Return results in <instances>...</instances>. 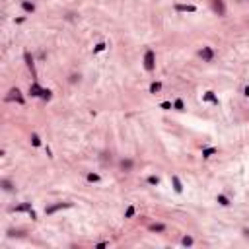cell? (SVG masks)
I'll return each mask as SVG.
<instances>
[{"mask_svg": "<svg viewBox=\"0 0 249 249\" xmlns=\"http://www.w3.org/2000/svg\"><path fill=\"white\" fill-rule=\"evenodd\" d=\"M201 56H202V61H204V62H210L212 58H214V53H212V49H210V47H202Z\"/></svg>", "mask_w": 249, "mask_h": 249, "instance_id": "4", "label": "cell"}, {"mask_svg": "<svg viewBox=\"0 0 249 249\" xmlns=\"http://www.w3.org/2000/svg\"><path fill=\"white\" fill-rule=\"evenodd\" d=\"M243 94H245V95H247V97H249V86H247V88L243 89Z\"/></svg>", "mask_w": 249, "mask_h": 249, "instance_id": "28", "label": "cell"}, {"mask_svg": "<svg viewBox=\"0 0 249 249\" xmlns=\"http://www.w3.org/2000/svg\"><path fill=\"white\" fill-rule=\"evenodd\" d=\"M31 144H33V146H39V144H41V140H39L37 134H31Z\"/></svg>", "mask_w": 249, "mask_h": 249, "instance_id": "23", "label": "cell"}, {"mask_svg": "<svg viewBox=\"0 0 249 249\" xmlns=\"http://www.w3.org/2000/svg\"><path fill=\"white\" fill-rule=\"evenodd\" d=\"M51 94H53L51 89H43V94H41V97H43V99H47V101H49V99H51Z\"/></svg>", "mask_w": 249, "mask_h": 249, "instance_id": "20", "label": "cell"}, {"mask_svg": "<svg viewBox=\"0 0 249 249\" xmlns=\"http://www.w3.org/2000/svg\"><path fill=\"white\" fill-rule=\"evenodd\" d=\"M162 107H164V109H171V103H167V101H164V103H162Z\"/></svg>", "mask_w": 249, "mask_h": 249, "instance_id": "27", "label": "cell"}, {"mask_svg": "<svg viewBox=\"0 0 249 249\" xmlns=\"http://www.w3.org/2000/svg\"><path fill=\"white\" fill-rule=\"evenodd\" d=\"M212 8L218 12V16H226V6L222 0H212Z\"/></svg>", "mask_w": 249, "mask_h": 249, "instance_id": "3", "label": "cell"}, {"mask_svg": "<svg viewBox=\"0 0 249 249\" xmlns=\"http://www.w3.org/2000/svg\"><path fill=\"white\" fill-rule=\"evenodd\" d=\"M162 89V84L160 82H152V86H150V94H158Z\"/></svg>", "mask_w": 249, "mask_h": 249, "instance_id": "12", "label": "cell"}, {"mask_svg": "<svg viewBox=\"0 0 249 249\" xmlns=\"http://www.w3.org/2000/svg\"><path fill=\"white\" fill-rule=\"evenodd\" d=\"M204 99H206V101H212V103H216V105H218V97L214 95V92H206V94H204Z\"/></svg>", "mask_w": 249, "mask_h": 249, "instance_id": "9", "label": "cell"}, {"mask_svg": "<svg viewBox=\"0 0 249 249\" xmlns=\"http://www.w3.org/2000/svg\"><path fill=\"white\" fill-rule=\"evenodd\" d=\"M22 8H24L25 12H29V14H31L33 10H35V6H33L31 2H22Z\"/></svg>", "mask_w": 249, "mask_h": 249, "instance_id": "13", "label": "cell"}, {"mask_svg": "<svg viewBox=\"0 0 249 249\" xmlns=\"http://www.w3.org/2000/svg\"><path fill=\"white\" fill-rule=\"evenodd\" d=\"M2 187H4L6 191H12V183H10V181H6V179L2 181Z\"/></svg>", "mask_w": 249, "mask_h": 249, "instance_id": "25", "label": "cell"}, {"mask_svg": "<svg viewBox=\"0 0 249 249\" xmlns=\"http://www.w3.org/2000/svg\"><path fill=\"white\" fill-rule=\"evenodd\" d=\"M181 243H183V245H193V237H189V235H185L183 240H181Z\"/></svg>", "mask_w": 249, "mask_h": 249, "instance_id": "22", "label": "cell"}, {"mask_svg": "<svg viewBox=\"0 0 249 249\" xmlns=\"http://www.w3.org/2000/svg\"><path fill=\"white\" fill-rule=\"evenodd\" d=\"M173 107H175V109H177V111H183V107H185V105H183V99H175V103H173Z\"/></svg>", "mask_w": 249, "mask_h": 249, "instance_id": "18", "label": "cell"}, {"mask_svg": "<svg viewBox=\"0 0 249 249\" xmlns=\"http://www.w3.org/2000/svg\"><path fill=\"white\" fill-rule=\"evenodd\" d=\"M88 181H92V183H97V181H99V175H97V173H88Z\"/></svg>", "mask_w": 249, "mask_h": 249, "instance_id": "19", "label": "cell"}, {"mask_svg": "<svg viewBox=\"0 0 249 249\" xmlns=\"http://www.w3.org/2000/svg\"><path fill=\"white\" fill-rule=\"evenodd\" d=\"M171 181H173V189L177 191V193H181V191H183V185H181L179 177H177V175H173V177H171Z\"/></svg>", "mask_w": 249, "mask_h": 249, "instance_id": "8", "label": "cell"}, {"mask_svg": "<svg viewBox=\"0 0 249 249\" xmlns=\"http://www.w3.org/2000/svg\"><path fill=\"white\" fill-rule=\"evenodd\" d=\"M8 99H14V101H18L19 105L24 103V97H22V92H19L18 88H14V89H10V95H8Z\"/></svg>", "mask_w": 249, "mask_h": 249, "instance_id": "2", "label": "cell"}, {"mask_svg": "<svg viewBox=\"0 0 249 249\" xmlns=\"http://www.w3.org/2000/svg\"><path fill=\"white\" fill-rule=\"evenodd\" d=\"M148 183H150V185H158V183H160V179L156 177V175H150V177H148Z\"/></svg>", "mask_w": 249, "mask_h": 249, "instance_id": "21", "label": "cell"}, {"mask_svg": "<svg viewBox=\"0 0 249 249\" xmlns=\"http://www.w3.org/2000/svg\"><path fill=\"white\" fill-rule=\"evenodd\" d=\"M175 10H177V12H197V6H193V4H177Z\"/></svg>", "mask_w": 249, "mask_h": 249, "instance_id": "6", "label": "cell"}, {"mask_svg": "<svg viewBox=\"0 0 249 249\" xmlns=\"http://www.w3.org/2000/svg\"><path fill=\"white\" fill-rule=\"evenodd\" d=\"M245 235H247V237H249V230H245Z\"/></svg>", "mask_w": 249, "mask_h": 249, "instance_id": "29", "label": "cell"}, {"mask_svg": "<svg viewBox=\"0 0 249 249\" xmlns=\"http://www.w3.org/2000/svg\"><path fill=\"white\" fill-rule=\"evenodd\" d=\"M68 206H70V202H58V204H55V206H49V208H45V212H47V214H53V212L61 210V208H68Z\"/></svg>", "mask_w": 249, "mask_h": 249, "instance_id": "5", "label": "cell"}, {"mask_svg": "<svg viewBox=\"0 0 249 249\" xmlns=\"http://www.w3.org/2000/svg\"><path fill=\"white\" fill-rule=\"evenodd\" d=\"M24 58H25V62H27L29 70H31L33 74H35V66H33V58H31V56H29V53H25V55H24Z\"/></svg>", "mask_w": 249, "mask_h": 249, "instance_id": "10", "label": "cell"}, {"mask_svg": "<svg viewBox=\"0 0 249 249\" xmlns=\"http://www.w3.org/2000/svg\"><path fill=\"white\" fill-rule=\"evenodd\" d=\"M218 202H220L222 206H228V204H230V201H228V197H224V195H218Z\"/></svg>", "mask_w": 249, "mask_h": 249, "instance_id": "17", "label": "cell"}, {"mask_svg": "<svg viewBox=\"0 0 249 249\" xmlns=\"http://www.w3.org/2000/svg\"><path fill=\"white\" fill-rule=\"evenodd\" d=\"M154 66H156V56H154V51H150V49H148V51L144 53V68L148 72H152L154 70Z\"/></svg>", "mask_w": 249, "mask_h": 249, "instance_id": "1", "label": "cell"}, {"mask_svg": "<svg viewBox=\"0 0 249 249\" xmlns=\"http://www.w3.org/2000/svg\"><path fill=\"white\" fill-rule=\"evenodd\" d=\"M29 94H31L33 97H39V95L43 94V89L39 88V84H37V82H33V84H31V88H29Z\"/></svg>", "mask_w": 249, "mask_h": 249, "instance_id": "7", "label": "cell"}, {"mask_svg": "<svg viewBox=\"0 0 249 249\" xmlns=\"http://www.w3.org/2000/svg\"><path fill=\"white\" fill-rule=\"evenodd\" d=\"M103 49H105V43H97L94 51H95V53H101V51H103Z\"/></svg>", "mask_w": 249, "mask_h": 249, "instance_id": "24", "label": "cell"}, {"mask_svg": "<svg viewBox=\"0 0 249 249\" xmlns=\"http://www.w3.org/2000/svg\"><path fill=\"white\" fill-rule=\"evenodd\" d=\"M150 230H152V232H164V230H165V226H164V224H152V226H150Z\"/></svg>", "mask_w": 249, "mask_h": 249, "instance_id": "16", "label": "cell"}, {"mask_svg": "<svg viewBox=\"0 0 249 249\" xmlns=\"http://www.w3.org/2000/svg\"><path fill=\"white\" fill-rule=\"evenodd\" d=\"M121 167L125 169V171H131V169H132V160H123L121 162Z\"/></svg>", "mask_w": 249, "mask_h": 249, "instance_id": "11", "label": "cell"}, {"mask_svg": "<svg viewBox=\"0 0 249 249\" xmlns=\"http://www.w3.org/2000/svg\"><path fill=\"white\" fill-rule=\"evenodd\" d=\"M14 210H16V212H22V210H27V212H29V210H31V204H29V202H25V204H22V206H16Z\"/></svg>", "mask_w": 249, "mask_h": 249, "instance_id": "15", "label": "cell"}, {"mask_svg": "<svg viewBox=\"0 0 249 249\" xmlns=\"http://www.w3.org/2000/svg\"><path fill=\"white\" fill-rule=\"evenodd\" d=\"M132 214H134V206H128V208H127V214H125V218H131Z\"/></svg>", "mask_w": 249, "mask_h": 249, "instance_id": "26", "label": "cell"}, {"mask_svg": "<svg viewBox=\"0 0 249 249\" xmlns=\"http://www.w3.org/2000/svg\"><path fill=\"white\" fill-rule=\"evenodd\" d=\"M212 154H216V148H204V150H202V156H204V158H210Z\"/></svg>", "mask_w": 249, "mask_h": 249, "instance_id": "14", "label": "cell"}]
</instances>
